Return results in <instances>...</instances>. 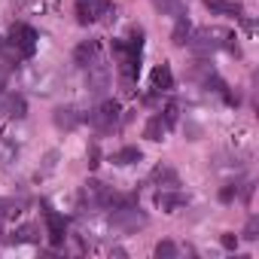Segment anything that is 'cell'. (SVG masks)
<instances>
[{
  "label": "cell",
  "mask_w": 259,
  "mask_h": 259,
  "mask_svg": "<svg viewBox=\"0 0 259 259\" xmlns=\"http://www.w3.org/2000/svg\"><path fill=\"white\" fill-rule=\"evenodd\" d=\"M256 229H259V223H256V217H253V220L247 223V229H244V238H247V241H253V238H256Z\"/></svg>",
  "instance_id": "cell-24"
},
{
  "label": "cell",
  "mask_w": 259,
  "mask_h": 259,
  "mask_svg": "<svg viewBox=\"0 0 259 259\" xmlns=\"http://www.w3.org/2000/svg\"><path fill=\"white\" fill-rule=\"evenodd\" d=\"M153 7L162 16H171V19H183L186 16V4H183V0H153Z\"/></svg>",
  "instance_id": "cell-13"
},
{
  "label": "cell",
  "mask_w": 259,
  "mask_h": 259,
  "mask_svg": "<svg viewBox=\"0 0 259 259\" xmlns=\"http://www.w3.org/2000/svg\"><path fill=\"white\" fill-rule=\"evenodd\" d=\"M141 159H144V153L138 147H122L119 153H113V165H135Z\"/></svg>",
  "instance_id": "cell-18"
},
{
  "label": "cell",
  "mask_w": 259,
  "mask_h": 259,
  "mask_svg": "<svg viewBox=\"0 0 259 259\" xmlns=\"http://www.w3.org/2000/svg\"><path fill=\"white\" fill-rule=\"evenodd\" d=\"M19 159V147L10 138H0V165H13Z\"/></svg>",
  "instance_id": "cell-19"
},
{
  "label": "cell",
  "mask_w": 259,
  "mask_h": 259,
  "mask_svg": "<svg viewBox=\"0 0 259 259\" xmlns=\"http://www.w3.org/2000/svg\"><path fill=\"white\" fill-rule=\"evenodd\" d=\"M204 7L210 13H217V16H235V19L244 16V7L238 4V0H204Z\"/></svg>",
  "instance_id": "cell-11"
},
{
  "label": "cell",
  "mask_w": 259,
  "mask_h": 259,
  "mask_svg": "<svg viewBox=\"0 0 259 259\" xmlns=\"http://www.w3.org/2000/svg\"><path fill=\"white\" fill-rule=\"evenodd\" d=\"M46 232H49V241H52L55 247H61L64 238H67V223H64V217L55 213V210H46Z\"/></svg>",
  "instance_id": "cell-8"
},
{
  "label": "cell",
  "mask_w": 259,
  "mask_h": 259,
  "mask_svg": "<svg viewBox=\"0 0 259 259\" xmlns=\"http://www.w3.org/2000/svg\"><path fill=\"white\" fill-rule=\"evenodd\" d=\"M89 122L98 128V132H110V128L119 122V104H116V101H104V104L89 116Z\"/></svg>",
  "instance_id": "cell-5"
},
{
  "label": "cell",
  "mask_w": 259,
  "mask_h": 259,
  "mask_svg": "<svg viewBox=\"0 0 259 259\" xmlns=\"http://www.w3.org/2000/svg\"><path fill=\"white\" fill-rule=\"evenodd\" d=\"M220 37H223V31L198 28V31H192V34H189V46H192L195 52L207 55V52H217V49H220Z\"/></svg>",
  "instance_id": "cell-2"
},
{
  "label": "cell",
  "mask_w": 259,
  "mask_h": 259,
  "mask_svg": "<svg viewBox=\"0 0 259 259\" xmlns=\"http://www.w3.org/2000/svg\"><path fill=\"white\" fill-rule=\"evenodd\" d=\"M189 34H192V25H189V19L183 16V19H177V25H174V31H171V43H174V46H186V43H189Z\"/></svg>",
  "instance_id": "cell-17"
},
{
  "label": "cell",
  "mask_w": 259,
  "mask_h": 259,
  "mask_svg": "<svg viewBox=\"0 0 259 259\" xmlns=\"http://www.w3.org/2000/svg\"><path fill=\"white\" fill-rule=\"evenodd\" d=\"M0 110H4L7 116H13V119H25L28 104H25V98H22V95H7L4 101H0Z\"/></svg>",
  "instance_id": "cell-12"
},
{
  "label": "cell",
  "mask_w": 259,
  "mask_h": 259,
  "mask_svg": "<svg viewBox=\"0 0 259 259\" xmlns=\"http://www.w3.org/2000/svg\"><path fill=\"white\" fill-rule=\"evenodd\" d=\"M165 132H168V122H165L162 116H150V122H147V128H144V138H147V141H162Z\"/></svg>",
  "instance_id": "cell-14"
},
{
  "label": "cell",
  "mask_w": 259,
  "mask_h": 259,
  "mask_svg": "<svg viewBox=\"0 0 259 259\" xmlns=\"http://www.w3.org/2000/svg\"><path fill=\"white\" fill-rule=\"evenodd\" d=\"M10 43H13L25 58H31V55H34V49H37V31H34V28H28V25H13Z\"/></svg>",
  "instance_id": "cell-4"
},
{
  "label": "cell",
  "mask_w": 259,
  "mask_h": 259,
  "mask_svg": "<svg viewBox=\"0 0 259 259\" xmlns=\"http://www.w3.org/2000/svg\"><path fill=\"white\" fill-rule=\"evenodd\" d=\"M22 213V204L13 201V198H0V220H13Z\"/></svg>",
  "instance_id": "cell-20"
},
{
  "label": "cell",
  "mask_w": 259,
  "mask_h": 259,
  "mask_svg": "<svg viewBox=\"0 0 259 259\" xmlns=\"http://www.w3.org/2000/svg\"><path fill=\"white\" fill-rule=\"evenodd\" d=\"M0 85H4V70H0Z\"/></svg>",
  "instance_id": "cell-28"
},
{
  "label": "cell",
  "mask_w": 259,
  "mask_h": 259,
  "mask_svg": "<svg viewBox=\"0 0 259 259\" xmlns=\"http://www.w3.org/2000/svg\"><path fill=\"white\" fill-rule=\"evenodd\" d=\"M156 204L171 213V210H177V207L186 204V195H180V192H159V195H156Z\"/></svg>",
  "instance_id": "cell-16"
},
{
  "label": "cell",
  "mask_w": 259,
  "mask_h": 259,
  "mask_svg": "<svg viewBox=\"0 0 259 259\" xmlns=\"http://www.w3.org/2000/svg\"><path fill=\"white\" fill-rule=\"evenodd\" d=\"M85 85H89V92L92 95H104L107 89H110V67L107 64H89V79H85Z\"/></svg>",
  "instance_id": "cell-6"
},
{
  "label": "cell",
  "mask_w": 259,
  "mask_h": 259,
  "mask_svg": "<svg viewBox=\"0 0 259 259\" xmlns=\"http://www.w3.org/2000/svg\"><path fill=\"white\" fill-rule=\"evenodd\" d=\"M52 122H55L58 128H64V132H73V128L82 122V116H79L76 107H58V110L52 113Z\"/></svg>",
  "instance_id": "cell-10"
},
{
  "label": "cell",
  "mask_w": 259,
  "mask_h": 259,
  "mask_svg": "<svg viewBox=\"0 0 259 259\" xmlns=\"http://www.w3.org/2000/svg\"><path fill=\"white\" fill-rule=\"evenodd\" d=\"M4 46H7V43H4V37H0V52H4Z\"/></svg>",
  "instance_id": "cell-27"
},
{
  "label": "cell",
  "mask_w": 259,
  "mask_h": 259,
  "mask_svg": "<svg viewBox=\"0 0 259 259\" xmlns=\"http://www.w3.org/2000/svg\"><path fill=\"white\" fill-rule=\"evenodd\" d=\"M223 247H226V250H235V247H238V235L226 232V235H223Z\"/></svg>",
  "instance_id": "cell-25"
},
{
  "label": "cell",
  "mask_w": 259,
  "mask_h": 259,
  "mask_svg": "<svg viewBox=\"0 0 259 259\" xmlns=\"http://www.w3.org/2000/svg\"><path fill=\"white\" fill-rule=\"evenodd\" d=\"M98 61V40H82L76 49H73V64L76 67H89Z\"/></svg>",
  "instance_id": "cell-9"
},
{
  "label": "cell",
  "mask_w": 259,
  "mask_h": 259,
  "mask_svg": "<svg viewBox=\"0 0 259 259\" xmlns=\"http://www.w3.org/2000/svg\"><path fill=\"white\" fill-rule=\"evenodd\" d=\"M156 256L159 259H171V256H177V247L171 241H162V244H156Z\"/></svg>",
  "instance_id": "cell-21"
},
{
  "label": "cell",
  "mask_w": 259,
  "mask_h": 259,
  "mask_svg": "<svg viewBox=\"0 0 259 259\" xmlns=\"http://www.w3.org/2000/svg\"><path fill=\"white\" fill-rule=\"evenodd\" d=\"M110 195H113V192H110L104 183L89 180V183L82 186V195H79V198H82L85 204H92V207H107V204H110Z\"/></svg>",
  "instance_id": "cell-7"
},
{
  "label": "cell",
  "mask_w": 259,
  "mask_h": 259,
  "mask_svg": "<svg viewBox=\"0 0 259 259\" xmlns=\"http://www.w3.org/2000/svg\"><path fill=\"white\" fill-rule=\"evenodd\" d=\"M110 223H113L116 229H122V232H138V229H144V226H147V213H144L138 204H122V207H116V204H113Z\"/></svg>",
  "instance_id": "cell-1"
},
{
  "label": "cell",
  "mask_w": 259,
  "mask_h": 259,
  "mask_svg": "<svg viewBox=\"0 0 259 259\" xmlns=\"http://www.w3.org/2000/svg\"><path fill=\"white\" fill-rule=\"evenodd\" d=\"M104 13H110L107 0H76V22L79 25H95Z\"/></svg>",
  "instance_id": "cell-3"
},
{
  "label": "cell",
  "mask_w": 259,
  "mask_h": 259,
  "mask_svg": "<svg viewBox=\"0 0 259 259\" xmlns=\"http://www.w3.org/2000/svg\"><path fill=\"white\" fill-rule=\"evenodd\" d=\"M153 180H168L171 186H177V174H174L171 168H156V171H153Z\"/></svg>",
  "instance_id": "cell-22"
},
{
  "label": "cell",
  "mask_w": 259,
  "mask_h": 259,
  "mask_svg": "<svg viewBox=\"0 0 259 259\" xmlns=\"http://www.w3.org/2000/svg\"><path fill=\"white\" fill-rule=\"evenodd\" d=\"M40 235H37V226H22L19 232H16V241H37Z\"/></svg>",
  "instance_id": "cell-23"
},
{
  "label": "cell",
  "mask_w": 259,
  "mask_h": 259,
  "mask_svg": "<svg viewBox=\"0 0 259 259\" xmlns=\"http://www.w3.org/2000/svg\"><path fill=\"white\" fill-rule=\"evenodd\" d=\"M171 85H174L171 67H168V64H159V67L153 70V89H156V92H168Z\"/></svg>",
  "instance_id": "cell-15"
},
{
  "label": "cell",
  "mask_w": 259,
  "mask_h": 259,
  "mask_svg": "<svg viewBox=\"0 0 259 259\" xmlns=\"http://www.w3.org/2000/svg\"><path fill=\"white\" fill-rule=\"evenodd\" d=\"M235 192H238V186H226V189L220 192V198H223V201H232V195H235Z\"/></svg>",
  "instance_id": "cell-26"
}]
</instances>
